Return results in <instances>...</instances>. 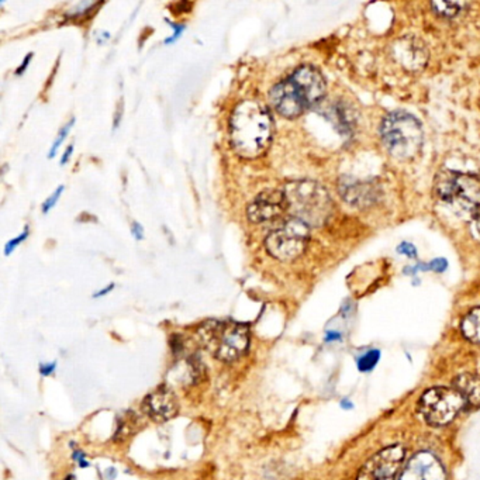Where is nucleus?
<instances>
[{
	"instance_id": "f257e3e1",
	"label": "nucleus",
	"mask_w": 480,
	"mask_h": 480,
	"mask_svg": "<svg viewBox=\"0 0 480 480\" xmlns=\"http://www.w3.org/2000/svg\"><path fill=\"white\" fill-rule=\"evenodd\" d=\"M274 136V120L265 104L257 100L239 103L230 118V140L234 151L243 158L261 157Z\"/></svg>"
},
{
	"instance_id": "f03ea898",
	"label": "nucleus",
	"mask_w": 480,
	"mask_h": 480,
	"mask_svg": "<svg viewBox=\"0 0 480 480\" xmlns=\"http://www.w3.org/2000/svg\"><path fill=\"white\" fill-rule=\"evenodd\" d=\"M327 92L324 76L310 65L297 68L269 92L274 108L286 118H296L320 103Z\"/></svg>"
},
{
	"instance_id": "7ed1b4c3",
	"label": "nucleus",
	"mask_w": 480,
	"mask_h": 480,
	"mask_svg": "<svg viewBox=\"0 0 480 480\" xmlns=\"http://www.w3.org/2000/svg\"><path fill=\"white\" fill-rule=\"evenodd\" d=\"M434 190L446 207L469 220L480 237V178L442 169L435 178Z\"/></svg>"
},
{
	"instance_id": "20e7f679",
	"label": "nucleus",
	"mask_w": 480,
	"mask_h": 480,
	"mask_svg": "<svg viewBox=\"0 0 480 480\" xmlns=\"http://www.w3.org/2000/svg\"><path fill=\"white\" fill-rule=\"evenodd\" d=\"M283 195L292 216L309 227L324 225L332 214L334 204L328 192L314 181L289 182Z\"/></svg>"
},
{
	"instance_id": "39448f33",
	"label": "nucleus",
	"mask_w": 480,
	"mask_h": 480,
	"mask_svg": "<svg viewBox=\"0 0 480 480\" xmlns=\"http://www.w3.org/2000/svg\"><path fill=\"white\" fill-rule=\"evenodd\" d=\"M381 137L388 153L399 161L417 158L424 143L421 123L407 111L389 113L381 125Z\"/></svg>"
},
{
	"instance_id": "423d86ee",
	"label": "nucleus",
	"mask_w": 480,
	"mask_h": 480,
	"mask_svg": "<svg viewBox=\"0 0 480 480\" xmlns=\"http://www.w3.org/2000/svg\"><path fill=\"white\" fill-rule=\"evenodd\" d=\"M200 344L223 362L243 358L250 348V328L235 321H207L197 331Z\"/></svg>"
},
{
	"instance_id": "0eeeda50",
	"label": "nucleus",
	"mask_w": 480,
	"mask_h": 480,
	"mask_svg": "<svg viewBox=\"0 0 480 480\" xmlns=\"http://www.w3.org/2000/svg\"><path fill=\"white\" fill-rule=\"evenodd\" d=\"M310 239V227L299 218L290 217L281 227L271 231L265 239L268 253L283 262L303 255Z\"/></svg>"
},
{
	"instance_id": "6e6552de",
	"label": "nucleus",
	"mask_w": 480,
	"mask_h": 480,
	"mask_svg": "<svg viewBox=\"0 0 480 480\" xmlns=\"http://www.w3.org/2000/svg\"><path fill=\"white\" fill-rule=\"evenodd\" d=\"M465 402L455 389L432 388L418 402V413L425 423L434 427L446 425L465 407Z\"/></svg>"
},
{
	"instance_id": "1a4fd4ad",
	"label": "nucleus",
	"mask_w": 480,
	"mask_h": 480,
	"mask_svg": "<svg viewBox=\"0 0 480 480\" xmlns=\"http://www.w3.org/2000/svg\"><path fill=\"white\" fill-rule=\"evenodd\" d=\"M404 460L402 445H392L375 453L361 469L358 480H395Z\"/></svg>"
},
{
	"instance_id": "9d476101",
	"label": "nucleus",
	"mask_w": 480,
	"mask_h": 480,
	"mask_svg": "<svg viewBox=\"0 0 480 480\" xmlns=\"http://www.w3.org/2000/svg\"><path fill=\"white\" fill-rule=\"evenodd\" d=\"M288 211L283 190H264L247 209V217L253 223H268L282 217Z\"/></svg>"
},
{
	"instance_id": "9b49d317",
	"label": "nucleus",
	"mask_w": 480,
	"mask_h": 480,
	"mask_svg": "<svg viewBox=\"0 0 480 480\" xmlns=\"http://www.w3.org/2000/svg\"><path fill=\"white\" fill-rule=\"evenodd\" d=\"M143 411L150 420L155 423H165L178 414V397L169 388L161 386L144 399Z\"/></svg>"
},
{
	"instance_id": "f8f14e48",
	"label": "nucleus",
	"mask_w": 480,
	"mask_h": 480,
	"mask_svg": "<svg viewBox=\"0 0 480 480\" xmlns=\"http://www.w3.org/2000/svg\"><path fill=\"white\" fill-rule=\"evenodd\" d=\"M339 193L342 199L353 206V207H369L378 202L379 197V188L367 181L353 179V178H342L339 181Z\"/></svg>"
},
{
	"instance_id": "ddd939ff",
	"label": "nucleus",
	"mask_w": 480,
	"mask_h": 480,
	"mask_svg": "<svg viewBox=\"0 0 480 480\" xmlns=\"http://www.w3.org/2000/svg\"><path fill=\"white\" fill-rule=\"evenodd\" d=\"M400 480H446L442 463L430 452L414 455L404 467Z\"/></svg>"
},
{
	"instance_id": "4468645a",
	"label": "nucleus",
	"mask_w": 480,
	"mask_h": 480,
	"mask_svg": "<svg viewBox=\"0 0 480 480\" xmlns=\"http://www.w3.org/2000/svg\"><path fill=\"white\" fill-rule=\"evenodd\" d=\"M453 389L460 395L466 406L480 407V376L472 374L459 375L453 382Z\"/></svg>"
},
{
	"instance_id": "2eb2a0df",
	"label": "nucleus",
	"mask_w": 480,
	"mask_h": 480,
	"mask_svg": "<svg viewBox=\"0 0 480 480\" xmlns=\"http://www.w3.org/2000/svg\"><path fill=\"white\" fill-rule=\"evenodd\" d=\"M462 332L469 341L480 344V307L470 310L465 316L462 321Z\"/></svg>"
},
{
	"instance_id": "dca6fc26",
	"label": "nucleus",
	"mask_w": 480,
	"mask_h": 480,
	"mask_svg": "<svg viewBox=\"0 0 480 480\" xmlns=\"http://www.w3.org/2000/svg\"><path fill=\"white\" fill-rule=\"evenodd\" d=\"M139 425V417L133 413H127L123 420L118 423L117 431H115V441H126L129 437L134 435L137 432Z\"/></svg>"
},
{
	"instance_id": "f3484780",
	"label": "nucleus",
	"mask_w": 480,
	"mask_h": 480,
	"mask_svg": "<svg viewBox=\"0 0 480 480\" xmlns=\"http://www.w3.org/2000/svg\"><path fill=\"white\" fill-rule=\"evenodd\" d=\"M462 3H451V2H432L431 8L432 10L442 16V17H453L460 12Z\"/></svg>"
},
{
	"instance_id": "a211bd4d",
	"label": "nucleus",
	"mask_w": 480,
	"mask_h": 480,
	"mask_svg": "<svg viewBox=\"0 0 480 480\" xmlns=\"http://www.w3.org/2000/svg\"><path fill=\"white\" fill-rule=\"evenodd\" d=\"M379 361V351H371L368 353H365L361 359H359V369H362V371H369L372 369L376 362Z\"/></svg>"
},
{
	"instance_id": "6ab92c4d",
	"label": "nucleus",
	"mask_w": 480,
	"mask_h": 480,
	"mask_svg": "<svg viewBox=\"0 0 480 480\" xmlns=\"http://www.w3.org/2000/svg\"><path fill=\"white\" fill-rule=\"evenodd\" d=\"M73 123H75V118H71V122H69V123H66V126H65L64 129H61V132H59V133H58V136H57V140L54 141V144H52V147H51V151H50V158H52V157L55 155V153L58 151L59 146L64 143V140H65V139H66V136L69 134L71 129L73 127Z\"/></svg>"
},
{
	"instance_id": "aec40b11",
	"label": "nucleus",
	"mask_w": 480,
	"mask_h": 480,
	"mask_svg": "<svg viewBox=\"0 0 480 480\" xmlns=\"http://www.w3.org/2000/svg\"><path fill=\"white\" fill-rule=\"evenodd\" d=\"M62 190H64V186H59L45 202H44V204H43V213L44 214H47L55 204H57V202L59 200V197H61V195H62Z\"/></svg>"
},
{
	"instance_id": "412c9836",
	"label": "nucleus",
	"mask_w": 480,
	"mask_h": 480,
	"mask_svg": "<svg viewBox=\"0 0 480 480\" xmlns=\"http://www.w3.org/2000/svg\"><path fill=\"white\" fill-rule=\"evenodd\" d=\"M27 235H29V228H26L24 230V232H22L19 237H16V238H13L12 239V241H9L8 243V246H6V250H5V254L6 255H10L23 241H24V239L27 238Z\"/></svg>"
},
{
	"instance_id": "4be33fe9",
	"label": "nucleus",
	"mask_w": 480,
	"mask_h": 480,
	"mask_svg": "<svg viewBox=\"0 0 480 480\" xmlns=\"http://www.w3.org/2000/svg\"><path fill=\"white\" fill-rule=\"evenodd\" d=\"M94 6H97V3L82 2V3L76 5V6H75V9H72L69 15H71V16H73V17H78V16H82V15H85V13L90 12V10H92Z\"/></svg>"
},
{
	"instance_id": "5701e85b",
	"label": "nucleus",
	"mask_w": 480,
	"mask_h": 480,
	"mask_svg": "<svg viewBox=\"0 0 480 480\" xmlns=\"http://www.w3.org/2000/svg\"><path fill=\"white\" fill-rule=\"evenodd\" d=\"M172 26V29H174V36L171 37V38H168V40H165V43L167 44H171V43H174V41H176L181 36H182V31L185 30V27L183 26H181V24H178V26H175V24H171Z\"/></svg>"
},
{
	"instance_id": "b1692460",
	"label": "nucleus",
	"mask_w": 480,
	"mask_h": 480,
	"mask_svg": "<svg viewBox=\"0 0 480 480\" xmlns=\"http://www.w3.org/2000/svg\"><path fill=\"white\" fill-rule=\"evenodd\" d=\"M399 253L416 258V250H414V247L410 246V244H407V243H404V244H402V246L399 247Z\"/></svg>"
},
{
	"instance_id": "393cba45",
	"label": "nucleus",
	"mask_w": 480,
	"mask_h": 480,
	"mask_svg": "<svg viewBox=\"0 0 480 480\" xmlns=\"http://www.w3.org/2000/svg\"><path fill=\"white\" fill-rule=\"evenodd\" d=\"M132 232H133L134 238H137V239H143V237H144V230L139 223H133Z\"/></svg>"
},
{
	"instance_id": "a878e982",
	"label": "nucleus",
	"mask_w": 480,
	"mask_h": 480,
	"mask_svg": "<svg viewBox=\"0 0 480 480\" xmlns=\"http://www.w3.org/2000/svg\"><path fill=\"white\" fill-rule=\"evenodd\" d=\"M431 268L435 269V271H438V272H442V271L446 268V262H445L444 260H437L435 262L431 264Z\"/></svg>"
},
{
	"instance_id": "bb28decb",
	"label": "nucleus",
	"mask_w": 480,
	"mask_h": 480,
	"mask_svg": "<svg viewBox=\"0 0 480 480\" xmlns=\"http://www.w3.org/2000/svg\"><path fill=\"white\" fill-rule=\"evenodd\" d=\"M72 153H73V146H68V148H66V151H65V154H64V157H62L61 165H65V164L68 162V160H69V157H71Z\"/></svg>"
},
{
	"instance_id": "cd10ccee",
	"label": "nucleus",
	"mask_w": 480,
	"mask_h": 480,
	"mask_svg": "<svg viewBox=\"0 0 480 480\" xmlns=\"http://www.w3.org/2000/svg\"><path fill=\"white\" fill-rule=\"evenodd\" d=\"M30 59H31V54H29V55H27V57H26V61H24V62H23V64H22V65H20V68H19V69H17V75H20V73H22V72H24V71H26V66H27V65H29V62H30Z\"/></svg>"
},
{
	"instance_id": "c85d7f7f",
	"label": "nucleus",
	"mask_w": 480,
	"mask_h": 480,
	"mask_svg": "<svg viewBox=\"0 0 480 480\" xmlns=\"http://www.w3.org/2000/svg\"><path fill=\"white\" fill-rule=\"evenodd\" d=\"M113 288H114V285H108V286H107V288H106L104 290H100V292H99L97 295H94V297H99V296H104V295H106L107 292H110V290H111Z\"/></svg>"
}]
</instances>
